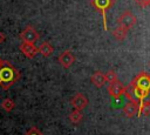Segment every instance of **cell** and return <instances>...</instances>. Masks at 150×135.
<instances>
[{"label": "cell", "instance_id": "6da1fadb", "mask_svg": "<svg viewBox=\"0 0 150 135\" xmlns=\"http://www.w3.org/2000/svg\"><path fill=\"white\" fill-rule=\"evenodd\" d=\"M21 74L20 72L6 60H2L0 63V87L4 90L9 89L19 79Z\"/></svg>", "mask_w": 150, "mask_h": 135}, {"label": "cell", "instance_id": "7a4b0ae2", "mask_svg": "<svg viewBox=\"0 0 150 135\" xmlns=\"http://www.w3.org/2000/svg\"><path fill=\"white\" fill-rule=\"evenodd\" d=\"M91 6L102 14L103 16V25L104 29L107 31V13L110 9V7L114 5V0H91Z\"/></svg>", "mask_w": 150, "mask_h": 135}, {"label": "cell", "instance_id": "3957f363", "mask_svg": "<svg viewBox=\"0 0 150 135\" xmlns=\"http://www.w3.org/2000/svg\"><path fill=\"white\" fill-rule=\"evenodd\" d=\"M137 22V19L135 16V14L131 11H124L120 14V16L117 18V25L125 28V29H130L131 27H134Z\"/></svg>", "mask_w": 150, "mask_h": 135}, {"label": "cell", "instance_id": "277c9868", "mask_svg": "<svg viewBox=\"0 0 150 135\" xmlns=\"http://www.w3.org/2000/svg\"><path fill=\"white\" fill-rule=\"evenodd\" d=\"M40 35L38 33V31L32 27V26H27L21 33H20V39L22 40V42H28V43H34L39 40Z\"/></svg>", "mask_w": 150, "mask_h": 135}, {"label": "cell", "instance_id": "5b68a950", "mask_svg": "<svg viewBox=\"0 0 150 135\" xmlns=\"http://www.w3.org/2000/svg\"><path fill=\"white\" fill-rule=\"evenodd\" d=\"M131 83L134 86L141 88V89H144V90L150 92V76L145 72H141L139 74H137L134 77V80L131 81Z\"/></svg>", "mask_w": 150, "mask_h": 135}, {"label": "cell", "instance_id": "8992f818", "mask_svg": "<svg viewBox=\"0 0 150 135\" xmlns=\"http://www.w3.org/2000/svg\"><path fill=\"white\" fill-rule=\"evenodd\" d=\"M88 102H89L88 97H87L84 94H82V93L75 94V95L71 97V100H70L71 107H73L74 109H76V110H82V109H84V108L88 106Z\"/></svg>", "mask_w": 150, "mask_h": 135}, {"label": "cell", "instance_id": "52a82bcc", "mask_svg": "<svg viewBox=\"0 0 150 135\" xmlns=\"http://www.w3.org/2000/svg\"><path fill=\"white\" fill-rule=\"evenodd\" d=\"M57 61L63 67V68H69L74 62H75V56L70 50H63L59 56H57Z\"/></svg>", "mask_w": 150, "mask_h": 135}, {"label": "cell", "instance_id": "ba28073f", "mask_svg": "<svg viewBox=\"0 0 150 135\" xmlns=\"http://www.w3.org/2000/svg\"><path fill=\"white\" fill-rule=\"evenodd\" d=\"M19 50L28 59H33L38 54V47L34 43H28V42H21L19 45Z\"/></svg>", "mask_w": 150, "mask_h": 135}, {"label": "cell", "instance_id": "9c48e42d", "mask_svg": "<svg viewBox=\"0 0 150 135\" xmlns=\"http://www.w3.org/2000/svg\"><path fill=\"white\" fill-rule=\"evenodd\" d=\"M108 93H109V95L111 96V97H114V99H120L122 95H123V93H124V86L117 80V81H115V82H111V83H109V86H108Z\"/></svg>", "mask_w": 150, "mask_h": 135}, {"label": "cell", "instance_id": "30bf717a", "mask_svg": "<svg viewBox=\"0 0 150 135\" xmlns=\"http://www.w3.org/2000/svg\"><path fill=\"white\" fill-rule=\"evenodd\" d=\"M138 108H139V103L138 102H135V101H129L124 104L123 107V113L128 116V117H132V116H136L138 115Z\"/></svg>", "mask_w": 150, "mask_h": 135}, {"label": "cell", "instance_id": "8fae6325", "mask_svg": "<svg viewBox=\"0 0 150 135\" xmlns=\"http://www.w3.org/2000/svg\"><path fill=\"white\" fill-rule=\"evenodd\" d=\"M90 81H91V83H93L95 87L101 88V87H103V86H104V83H105L104 74H103L102 72L97 70V72H95V73L90 76Z\"/></svg>", "mask_w": 150, "mask_h": 135}, {"label": "cell", "instance_id": "7c38bea8", "mask_svg": "<svg viewBox=\"0 0 150 135\" xmlns=\"http://www.w3.org/2000/svg\"><path fill=\"white\" fill-rule=\"evenodd\" d=\"M54 52V48L53 46L49 43V42H42L39 47H38V53H40L43 58H48L52 55V53Z\"/></svg>", "mask_w": 150, "mask_h": 135}, {"label": "cell", "instance_id": "4fadbf2b", "mask_svg": "<svg viewBox=\"0 0 150 135\" xmlns=\"http://www.w3.org/2000/svg\"><path fill=\"white\" fill-rule=\"evenodd\" d=\"M127 35H128V29H125V28H123V27H121V26H117V27L112 31V36H114V39L117 40V41H120V42L123 41V40H125Z\"/></svg>", "mask_w": 150, "mask_h": 135}, {"label": "cell", "instance_id": "5bb4252c", "mask_svg": "<svg viewBox=\"0 0 150 135\" xmlns=\"http://www.w3.org/2000/svg\"><path fill=\"white\" fill-rule=\"evenodd\" d=\"M68 119H69V121H70L73 124H79V123L82 121V119H83L82 112H81V110H76V109H74V110H71V112L69 113Z\"/></svg>", "mask_w": 150, "mask_h": 135}, {"label": "cell", "instance_id": "9a60e30c", "mask_svg": "<svg viewBox=\"0 0 150 135\" xmlns=\"http://www.w3.org/2000/svg\"><path fill=\"white\" fill-rule=\"evenodd\" d=\"M14 107H15V102H14L12 99H9V97L2 100V102H1V108H2L5 112H7V113L12 112V110L14 109Z\"/></svg>", "mask_w": 150, "mask_h": 135}, {"label": "cell", "instance_id": "2e32d148", "mask_svg": "<svg viewBox=\"0 0 150 135\" xmlns=\"http://www.w3.org/2000/svg\"><path fill=\"white\" fill-rule=\"evenodd\" d=\"M145 115L149 116L150 115V101H142L139 103V108H138V115Z\"/></svg>", "mask_w": 150, "mask_h": 135}, {"label": "cell", "instance_id": "e0dca14e", "mask_svg": "<svg viewBox=\"0 0 150 135\" xmlns=\"http://www.w3.org/2000/svg\"><path fill=\"white\" fill-rule=\"evenodd\" d=\"M104 79H105V82H108V83H111V82H115V81L118 80L117 79V74L114 70H108L104 74Z\"/></svg>", "mask_w": 150, "mask_h": 135}, {"label": "cell", "instance_id": "ac0fdd59", "mask_svg": "<svg viewBox=\"0 0 150 135\" xmlns=\"http://www.w3.org/2000/svg\"><path fill=\"white\" fill-rule=\"evenodd\" d=\"M23 135H43V134H42L36 127H32V128H30L29 130H27Z\"/></svg>", "mask_w": 150, "mask_h": 135}, {"label": "cell", "instance_id": "d6986e66", "mask_svg": "<svg viewBox=\"0 0 150 135\" xmlns=\"http://www.w3.org/2000/svg\"><path fill=\"white\" fill-rule=\"evenodd\" d=\"M138 6H141V7H148L149 5H150V0H134Z\"/></svg>", "mask_w": 150, "mask_h": 135}, {"label": "cell", "instance_id": "ffe728a7", "mask_svg": "<svg viewBox=\"0 0 150 135\" xmlns=\"http://www.w3.org/2000/svg\"><path fill=\"white\" fill-rule=\"evenodd\" d=\"M5 39H6V38H5V35H4V34L0 32V43H2V42L5 41Z\"/></svg>", "mask_w": 150, "mask_h": 135}, {"label": "cell", "instance_id": "44dd1931", "mask_svg": "<svg viewBox=\"0 0 150 135\" xmlns=\"http://www.w3.org/2000/svg\"><path fill=\"white\" fill-rule=\"evenodd\" d=\"M1 61H2V60H1V59H0V63H1Z\"/></svg>", "mask_w": 150, "mask_h": 135}, {"label": "cell", "instance_id": "7402d4cb", "mask_svg": "<svg viewBox=\"0 0 150 135\" xmlns=\"http://www.w3.org/2000/svg\"><path fill=\"white\" fill-rule=\"evenodd\" d=\"M149 66H150V62H149Z\"/></svg>", "mask_w": 150, "mask_h": 135}, {"label": "cell", "instance_id": "603a6c76", "mask_svg": "<svg viewBox=\"0 0 150 135\" xmlns=\"http://www.w3.org/2000/svg\"><path fill=\"white\" fill-rule=\"evenodd\" d=\"M149 76H150V75H149Z\"/></svg>", "mask_w": 150, "mask_h": 135}]
</instances>
